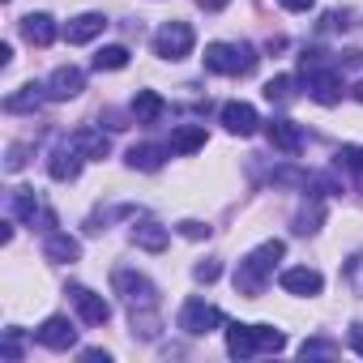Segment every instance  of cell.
<instances>
[{
	"label": "cell",
	"instance_id": "cell-1",
	"mask_svg": "<svg viewBox=\"0 0 363 363\" xmlns=\"http://www.w3.org/2000/svg\"><path fill=\"white\" fill-rule=\"evenodd\" d=\"M111 286H116V295H120V303H124V312H128L133 333L145 337V342H154V337L162 333V308H158L154 282H150L145 274H137V269H116V274H111Z\"/></svg>",
	"mask_w": 363,
	"mask_h": 363
},
{
	"label": "cell",
	"instance_id": "cell-2",
	"mask_svg": "<svg viewBox=\"0 0 363 363\" xmlns=\"http://www.w3.org/2000/svg\"><path fill=\"white\" fill-rule=\"evenodd\" d=\"M282 257H286V244H282V240H265V244H257V248L235 265V291L248 295V299L265 295V282H269V274H274V265H278Z\"/></svg>",
	"mask_w": 363,
	"mask_h": 363
},
{
	"label": "cell",
	"instance_id": "cell-3",
	"mask_svg": "<svg viewBox=\"0 0 363 363\" xmlns=\"http://www.w3.org/2000/svg\"><path fill=\"white\" fill-rule=\"evenodd\" d=\"M206 69L210 73H223V77H244V73H252L257 69V48L252 43H210L206 48Z\"/></svg>",
	"mask_w": 363,
	"mask_h": 363
},
{
	"label": "cell",
	"instance_id": "cell-4",
	"mask_svg": "<svg viewBox=\"0 0 363 363\" xmlns=\"http://www.w3.org/2000/svg\"><path fill=\"white\" fill-rule=\"evenodd\" d=\"M179 329H184L189 337H206L214 329H227V316L214 303H206V299H189L184 308H179Z\"/></svg>",
	"mask_w": 363,
	"mask_h": 363
},
{
	"label": "cell",
	"instance_id": "cell-5",
	"mask_svg": "<svg viewBox=\"0 0 363 363\" xmlns=\"http://www.w3.org/2000/svg\"><path fill=\"white\" fill-rule=\"evenodd\" d=\"M193 43H197V35H193L189 22H162L158 35H154V52L162 60H184L193 52Z\"/></svg>",
	"mask_w": 363,
	"mask_h": 363
},
{
	"label": "cell",
	"instance_id": "cell-6",
	"mask_svg": "<svg viewBox=\"0 0 363 363\" xmlns=\"http://www.w3.org/2000/svg\"><path fill=\"white\" fill-rule=\"evenodd\" d=\"M82 90H86V73H82L77 65L52 69V77H48V99H52V103H69V99H77Z\"/></svg>",
	"mask_w": 363,
	"mask_h": 363
},
{
	"label": "cell",
	"instance_id": "cell-7",
	"mask_svg": "<svg viewBox=\"0 0 363 363\" xmlns=\"http://www.w3.org/2000/svg\"><path fill=\"white\" fill-rule=\"evenodd\" d=\"M82 162H86V154H82L73 141H65V145H56V150H52V158H48V175H52V179H60V184H69V179H77V175H82Z\"/></svg>",
	"mask_w": 363,
	"mask_h": 363
},
{
	"label": "cell",
	"instance_id": "cell-8",
	"mask_svg": "<svg viewBox=\"0 0 363 363\" xmlns=\"http://www.w3.org/2000/svg\"><path fill=\"white\" fill-rule=\"evenodd\" d=\"M278 286H282L286 295H299V299H312V295H320V291H325V278H320L316 269H308V265H295V269H282V278H278Z\"/></svg>",
	"mask_w": 363,
	"mask_h": 363
},
{
	"label": "cell",
	"instance_id": "cell-9",
	"mask_svg": "<svg viewBox=\"0 0 363 363\" xmlns=\"http://www.w3.org/2000/svg\"><path fill=\"white\" fill-rule=\"evenodd\" d=\"M308 94H312L320 107H333V103L342 99V73H337V69H325V65L312 69V73H308Z\"/></svg>",
	"mask_w": 363,
	"mask_h": 363
},
{
	"label": "cell",
	"instance_id": "cell-10",
	"mask_svg": "<svg viewBox=\"0 0 363 363\" xmlns=\"http://www.w3.org/2000/svg\"><path fill=\"white\" fill-rule=\"evenodd\" d=\"M265 133H269V145L282 150V154H299V150H303V133H299V124L286 120V116H274V120L265 124Z\"/></svg>",
	"mask_w": 363,
	"mask_h": 363
},
{
	"label": "cell",
	"instance_id": "cell-11",
	"mask_svg": "<svg viewBox=\"0 0 363 363\" xmlns=\"http://www.w3.org/2000/svg\"><path fill=\"white\" fill-rule=\"evenodd\" d=\"M73 303H77V316H82L86 325H107V320H111V303H107L103 295L86 291V286H73Z\"/></svg>",
	"mask_w": 363,
	"mask_h": 363
},
{
	"label": "cell",
	"instance_id": "cell-12",
	"mask_svg": "<svg viewBox=\"0 0 363 363\" xmlns=\"http://www.w3.org/2000/svg\"><path fill=\"white\" fill-rule=\"evenodd\" d=\"M39 342H43L48 350H69V346L77 342V329H73L69 316H48V320L39 325Z\"/></svg>",
	"mask_w": 363,
	"mask_h": 363
},
{
	"label": "cell",
	"instance_id": "cell-13",
	"mask_svg": "<svg viewBox=\"0 0 363 363\" xmlns=\"http://www.w3.org/2000/svg\"><path fill=\"white\" fill-rule=\"evenodd\" d=\"M223 124H227V133H235V137H252L257 124H261V116H257L252 103H227V107H223Z\"/></svg>",
	"mask_w": 363,
	"mask_h": 363
},
{
	"label": "cell",
	"instance_id": "cell-14",
	"mask_svg": "<svg viewBox=\"0 0 363 363\" xmlns=\"http://www.w3.org/2000/svg\"><path fill=\"white\" fill-rule=\"evenodd\" d=\"M9 210H13V218H22V223H30V227H35V218L52 223V214L43 210V201L35 197V189H13V193H9Z\"/></svg>",
	"mask_w": 363,
	"mask_h": 363
},
{
	"label": "cell",
	"instance_id": "cell-15",
	"mask_svg": "<svg viewBox=\"0 0 363 363\" xmlns=\"http://www.w3.org/2000/svg\"><path fill=\"white\" fill-rule=\"evenodd\" d=\"M133 244L145 248V252H162L171 244V231L162 223H154V218H141V223H133Z\"/></svg>",
	"mask_w": 363,
	"mask_h": 363
},
{
	"label": "cell",
	"instance_id": "cell-16",
	"mask_svg": "<svg viewBox=\"0 0 363 363\" xmlns=\"http://www.w3.org/2000/svg\"><path fill=\"white\" fill-rule=\"evenodd\" d=\"M43 257H48V261L69 265V261H77V257H82V244H77L69 231H48V235H43Z\"/></svg>",
	"mask_w": 363,
	"mask_h": 363
},
{
	"label": "cell",
	"instance_id": "cell-17",
	"mask_svg": "<svg viewBox=\"0 0 363 363\" xmlns=\"http://www.w3.org/2000/svg\"><path fill=\"white\" fill-rule=\"evenodd\" d=\"M107 30V18L103 13H77L69 26H65V39L69 43H90V39H99Z\"/></svg>",
	"mask_w": 363,
	"mask_h": 363
},
{
	"label": "cell",
	"instance_id": "cell-18",
	"mask_svg": "<svg viewBox=\"0 0 363 363\" xmlns=\"http://www.w3.org/2000/svg\"><path fill=\"white\" fill-rule=\"evenodd\" d=\"M22 35H26V43H35V48H52L60 30H56L52 13H30V18H22Z\"/></svg>",
	"mask_w": 363,
	"mask_h": 363
},
{
	"label": "cell",
	"instance_id": "cell-19",
	"mask_svg": "<svg viewBox=\"0 0 363 363\" xmlns=\"http://www.w3.org/2000/svg\"><path fill=\"white\" fill-rule=\"evenodd\" d=\"M227 354H231V359H248V354H257L252 325H240V320L227 325Z\"/></svg>",
	"mask_w": 363,
	"mask_h": 363
},
{
	"label": "cell",
	"instance_id": "cell-20",
	"mask_svg": "<svg viewBox=\"0 0 363 363\" xmlns=\"http://www.w3.org/2000/svg\"><path fill=\"white\" fill-rule=\"evenodd\" d=\"M206 150V128L201 124H179L171 133V154H197Z\"/></svg>",
	"mask_w": 363,
	"mask_h": 363
},
{
	"label": "cell",
	"instance_id": "cell-21",
	"mask_svg": "<svg viewBox=\"0 0 363 363\" xmlns=\"http://www.w3.org/2000/svg\"><path fill=\"white\" fill-rule=\"evenodd\" d=\"M69 141H73L86 158H107V154H111V141H107V133H99V128H77Z\"/></svg>",
	"mask_w": 363,
	"mask_h": 363
},
{
	"label": "cell",
	"instance_id": "cell-22",
	"mask_svg": "<svg viewBox=\"0 0 363 363\" xmlns=\"http://www.w3.org/2000/svg\"><path fill=\"white\" fill-rule=\"evenodd\" d=\"M167 154H171V145H133L124 162H128L133 171H158Z\"/></svg>",
	"mask_w": 363,
	"mask_h": 363
},
{
	"label": "cell",
	"instance_id": "cell-23",
	"mask_svg": "<svg viewBox=\"0 0 363 363\" xmlns=\"http://www.w3.org/2000/svg\"><path fill=\"white\" fill-rule=\"evenodd\" d=\"M43 99H48V86H39V82H26L18 94H9V99H5V111H35Z\"/></svg>",
	"mask_w": 363,
	"mask_h": 363
},
{
	"label": "cell",
	"instance_id": "cell-24",
	"mask_svg": "<svg viewBox=\"0 0 363 363\" xmlns=\"http://www.w3.org/2000/svg\"><path fill=\"white\" fill-rule=\"evenodd\" d=\"M162 111H167V103H162L154 90H137V99H133V116H137V124H154V120H162Z\"/></svg>",
	"mask_w": 363,
	"mask_h": 363
},
{
	"label": "cell",
	"instance_id": "cell-25",
	"mask_svg": "<svg viewBox=\"0 0 363 363\" xmlns=\"http://www.w3.org/2000/svg\"><path fill=\"white\" fill-rule=\"evenodd\" d=\"M128 65V48H103L99 56H94V69L99 73H116V69H124Z\"/></svg>",
	"mask_w": 363,
	"mask_h": 363
},
{
	"label": "cell",
	"instance_id": "cell-26",
	"mask_svg": "<svg viewBox=\"0 0 363 363\" xmlns=\"http://www.w3.org/2000/svg\"><path fill=\"white\" fill-rule=\"evenodd\" d=\"M265 99H269V103H291V99H295V77H291V73L274 77V82L265 86Z\"/></svg>",
	"mask_w": 363,
	"mask_h": 363
},
{
	"label": "cell",
	"instance_id": "cell-27",
	"mask_svg": "<svg viewBox=\"0 0 363 363\" xmlns=\"http://www.w3.org/2000/svg\"><path fill=\"white\" fill-rule=\"evenodd\" d=\"M252 337H257V350H282L286 346L282 329H274V325H252Z\"/></svg>",
	"mask_w": 363,
	"mask_h": 363
},
{
	"label": "cell",
	"instance_id": "cell-28",
	"mask_svg": "<svg viewBox=\"0 0 363 363\" xmlns=\"http://www.w3.org/2000/svg\"><path fill=\"white\" fill-rule=\"evenodd\" d=\"M320 214H325L320 201H312V210H299V214H295V231H299V235H312L316 223H320Z\"/></svg>",
	"mask_w": 363,
	"mask_h": 363
},
{
	"label": "cell",
	"instance_id": "cell-29",
	"mask_svg": "<svg viewBox=\"0 0 363 363\" xmlns=\"http://www.w3.org/2000/svg\"><path fill=\"white\" fill-rule=\"evenodd\" d=\"M299 354H303V359H312V354H325V359H329V354H337V342H325V337H308V342L299 346Z\"/></svg>",
	"mask_w": 363,
	"mask_h": 363
},
{
	"label": "cell",
	"instance_id": "cell-30",
	"mask_svg": "<svg viewBox=\"0 0 363 363\" xmlns=\"http://www.w3.org/2000/svg\"><path fill=\"white\" fill-rule=\"evenodd\" d=\"M346 282H350L354 295H363V252H354V257L346 261Z\"/></svg>",
	"mask_w": 363,
	"mask_h": 363
},
{
	"label": "cell",
	"instance_id": "cell-31",
	"mask_svg": "<svg viewBox=\"0 0 363 363\" xmlns=\"http://www.w3.org/2000/svg\"><path fill=\"white\" fill-rule=\"evenodd\" d=\"M218 274H223L218 261H201V265H193V278H197V282H218Z\"/></svg>",
	"mask_w": 363,
	"mask_h": 363
},
{
	"label": "cell",
	"instance_id": "cell-32",
	"mask_svg": "<svg viewBox=\"0 0 363 363\" xmlns=\"http://www.w3.org/2000/svg\"><path fill=\"white\" fill-rule=\"evenodd\" d=\"M350 171H363V145H342V154H337Z\"/></svg>",
	"mask_w": 363,
	"mask_h": 363
},
{
	"label": "cell",
	"instance_id": "cell-33",
	"mask_svg": "<svg viewBox=\"0 0 363 363\" xmlns=\"http://www.w3.org/2000/svg\"><path fill=\"white\" fill-rule=\"evenodd\" d=\"M175 231L184 235V240H206V235H210V227H206V223H193V218H189V223H179Z\"/></svg>",
	"mask_w": 363,
	"mask_h": 363
},
{
	"label": "cell",
	"instance_id": "cell-34",
	"mask_svg": "<svg viewBox=\"0 0 363 363\" xmlns=\"http://www.w3.org/2000/svg\"><path fill=\"white\" fill-rule=\"evenodd\" d=\"M5 359H13V363L22 359V333H18V329L5 333Z\"/></svg>",
	"mask_w": 363,
	"mask_h": 363
},
{
	"label": "cell",
	"instance_id": "cell-35",
	"mask_svg": "<svg viewBox=\"0 0 363 363\" xmlns=\"http://www.w3.org/2000/svg\"><path fill=\"white\" fill-rule=\"evenodd\" d=\"M22 162H26V145H9V158H5V167H9V171H22Z\"/></svg>",
	"mask_w": 363,
	"mask_h": 363
},
{
	"label": "cell",
	"instance_id": "cell-36",
	"mask_svg": "<svg viewBox=\"0 0 363 363\" xmlns=\"http://www.w3.org/2000/svg\"><path fill=\"white\" fill-rule=\"evenodd\" d=\"M278 5H282L286 13H308V9L316 5V0H278Z\"/></svg>",
	"mask_w": 363,
	"mask_h": 363
},
{
	"label": "cell",
	"instance_id": "cell-37",
	"mask_svg": "<svg viewBox=\"0 0 363 363\" xmlns=\"http://www.w3.org/2000/svg\"><path fill=\"white\" fill-rule=\"evenodd\" d=\"M82 359H86V363H111L107 350H82Z\"/></svg>",
	"mask_w": 363,
	"mask_h": 363
},
{
	"label": "cell",
	"instance_id": "cell-38",
	"mask_svg": "<svg viewBox=\"0 0 363 363\" xmlns=\"http://www.w3.org/2000/svg\"><path fill=\"white\" fill-rule=\"evenodd\" d=\"M197 5H201L206 13H218V9H227V5H231V0H197Z\"/></svg>",
	"mask_w": 363,
	"mask_h": 363
},
{
	"label": "cell",
	"instance_id": "cell-39",
	"mask_svg": "<svg viewBox=\"0 0 363 363\" xmlns=\"http://www.w3.org/2000/svg\"><path fill=\"white\" fill-rule=\"evenodd\" d=\"M350 346H354V354H363V325L350 329Z\"/></svg>",
	"mask_w": 363,
	"mask_h": 363
},
{
	"label": "cell",
	"instance_id": "cell-40",
	"mask_svg": "<svg viewBox=\"0 0 363 363\" xmlns=\"http://www.w3.org/2000/svg\"><path fill=\"white\" fill-rule=\"evenodd\" d=\"M350 94H354V99H359V103H363V82H359V86H354V90H350Z\"/></svg>",
	"mask_w": 363,
	"mask_h": 363
}]
</instances>
